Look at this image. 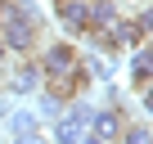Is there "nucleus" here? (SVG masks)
<instances>
[{"label": "nucleus", "mask_w": 153, "mask_h": 144, "mask_svg": "<svg viewBox=\"0 0 153 144\" xmlns=\"http://www.w3.org/2000/svg\"><path fill=\"white\" fill-rule=\"evenodd\" d=\"M41 36V9L32 0H0V45L9 59H32Z\"/></svg>", "instance_id": "f257e3e1"}, {"label": "nucleus", "mask_w": 153, "mask_h": 144, "mask_svg": "<svg viewBox=\"0 0 153 144\" xmlns=\"http://www.w3.org/2000/svg\"><path fill=\"white\" fill-rule=\"evenodd\" d=\"M36 63H41V77H45V81H54V77H63L68 68H76V50H72V41H54V45H45V50H41V59H36ZM45 81H41V86H45Z\"/></svg>", "instance_id": "f03ea898"}, {"label": "nucleus", "mask_w": 153, "mask_h": 144, "mask_svg": "<svg viewBox=\"0 0 153 144\" xmlns=\"http://www.w3.org/2000/svg\"><path fill=\"white\" fill-rule=\"evenodd\" d=\"M54 14H59V27L68 36L90 32V0H54Z\"/></svg>", "instance_id": "7ed1b4c3"}, {"label": "nucleus", "mask_w": 153, "mask_h": 144, "mask_svg": "<svg viewBox=\"0 0 153 144\" xmlns=\"http://www.w3.org/2000/svg\"><path fill=\"white\" fill-rule=\"evenodd\" d=\"M86 126H90V135H99L104 144H117V135H122L126 117H122V108H108V104H104V108H95V113H90V122H86Z\"/></svg>", "instance_id": "20e7f679"}, {"label": "nucleus", "mask_w": 153, "mask_h": 144, "mask_svg": "<svg viewBox=\"0 0 153 144\" xmlns=\"http://www.w3.org/2000/svg\"><path fill=\"white\" fill-rule=\"evenodd\" d=\"M126 72H131V86L135 90H144L153 81V50H149V41L144 45H131V68Z\"/></svg>", "instance_id": "39448f33"}, {"label": "nucleus", "mask_w": 153, "mask_h": 144, "mask_svg": "<svg viewBox=\"0 0 153 144\" xmlns=\"http://www.w3.org/2000/svg\"><path fill=\"white\" fill-rule=\"evenodd\" d=\"M41 81H45V77H41V63H36V59H27V63H18V68H14L9 90H14V95H36V90H41Z\"/></svg>", "instance_id": "423d86ee"}, {"label": "nucleus", "mask_w": 153, "mask_h": 144, "mask_svg": "<svg viewBox=\"0 0 153 144\" xmlns=\"http://www.w3.org/2000/svg\"><path fill=\"white\" fill-rule=\"evenodd\" d=\"M108 32H113L117 50H131V45H144V41H149V32H144V27L135 23V14H131V18H117V23H113Z\"/></svg>", "instance_id": "0eeeda50"}, {"label": "nucleus", "mask_w": 153, "mask_h": 144, "mask_svg": "<svg viewBox=\"0 0 153 144\" xmlns=\"http://www.w3.org/2000/svg\"><path fill=\"white\" fill-rule=\"evenodd\" d=\"M117 18H122L117 0H90V32H104V27H113Z\"/></svg>", "instance_id": "6e6552de"}, {"label": "nucleus", "mask_w": 153, "mask_h": 144, "mask_svg": "<svg viewBox=\"0 0 153 144\" xmlns=\"http://www.w3.org/2000/svg\"><path fill=\"white\" fill-rule=\"evenodd\" d=\"M81 135H86V126H81V122H72L68 113H59V117H54V144H81Z\"/></svg>", "instance_id": "1a4fd4ad"}, {"label": "nucleus", "mask_w": 153, "mask_h": 144, "mask_svg": "<svg viewBox=\"0 0 153 144\" xmlns=\"http://www.w3.org/2000/svg\"><path fill=\"white\" fill-rule=\"evenodd\" d=\"M117 140H122V144H153V135H149V122H126Z\"/></svg>", "instance_id": "9d476101"}, {"label": "nucleus", "mask_w": 153, "mask_h": 144, "mask_svg": "<svg viewBox=\"0 0 153 144\" xmlns=\"http://www.w3.org/2000/svg\"><path fill=\"white\" fill-rule=\"evenodd\" d=\"M32 126H36V113H32V108H18V113L9 117V135H18V131H32Z\"/></svg>", "instance_id": "9b49d317"}, {"label": "nucleus", "mask_w": 153, "mask_h": 144, "mask_svg": "<svg viewBox=\"0 0 153 144\" xmlns=\"http://www.w3.org/2000/svg\"><path fill=\"white\" fill-rule=\"evenodd\" d=\"M81 68H86V77H95V81H108V63H104L99 54H90V59H81Z\"/></svg>", "instance_id": "f8f14e48"}, {"label": "nucleus", "mask_w": 153, "mask_h": 144, "mask_svg": "<svg viewBox=\"0 0 153 144\" xmlns=\"http://www.w3.org/2000/svg\"><path fill=\"white\" fill-rule=\"evenodd\" d=\"M14 144H50V140L41 135V126H32V131H18V135H14Z\"/></svg>", "instance_id": "ddd939ff"}, {"label": "nucleus", "mask_w": 153, "mask_h": 144, "mask_svg": "<svg viewBox=\"0 0 153 144\" xmlns=\"http://www.w3.org/2000/svg\"><path fill=\"white\" fill-rule=\"evenodd\" d=\"M81 144H104V140L99 135H81Z\"/></svg>", "instance_id": "4468645a"}, {"label": "nucleus", "mask_w": 153, "mask_h": 144, "mask_svg": "<svg viewBox=\"0 0 153 144\" xmlns=\"http://www.w3.org/2000/svg\"><path fill=\"white\" fill-rule=\"evenodd\" d=\"M5 63H9V54H5V45H0V68H5Z\"/></svg>", "instance_id": "2eb2a0df"}, {"label": "nucleus", "mask_w": 153, "mask_h": 144, "mask_svg": "<svg viewBox=\"0 0 153 144\" xmlns=\"http://www.w3.org/2000/svg\"><path fill=\"white\" fill-rule=\"evenodd\" d=\"M0 113H5V108H0Z\"/></svg>", "instance_id": "dca6fc26"}]
</instances>
